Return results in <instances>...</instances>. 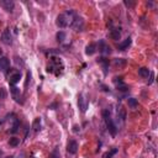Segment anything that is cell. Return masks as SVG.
<instances>
[{
	"label": "cell",
	"instance_id": "1",
	"mask_svg": "<svg viewBox=\"0 0 158 158\" xmlns=\"http://www.w3.org/2000/svg\"><path fill=\"white\" fill-rule=\"evenodd\" d=\"M74 19H76L74 13L71 11V10H68V11L62 13V14H59L58 16H57L56 24H57V26H58V27L64 29V27H67V26H72Z\"/></svg>",
	"mask_w": 158,
	"mask_h": 158
},
{
	"label": "cell",
	"instance_id": "2",
	"mask_svg": "<svg viewBox=\"0 0 158 158\" xmlns=\"http://www.w3.org/2000/svg\"><path fill=\"white\" fill-rule=\"evenodd\" d=\"M1 42L4 45L6 46H10L13 43V37H11V32H10V29H5L1 34V37H0Z\"/></svg>",
	"mask_w": 158,
	"mask_h": 158
},
{
	"label": "cell",
	"instance_id": "3",
	"mask_svg": "<svg viewBox=\"0 0 158 158\" xmlns=\"http://www.w3.org/2000/svg\"><path fill=\"white\" fill-rule=\"evenodd\" d=\"M78 105H79V109H80L82 113H85V111H87L89 101H88V99L85 98V95H84V94H80V95L78 96Z\"/></svg>",
	"mask_w": 158,
	"mask_h": 158
},
{
	"label": "cell",
	"instance_id": "4",
	"mask_svg": "<svg viewBox=\"0 0 158 158\" xmlns=\"http://www.w3.org/2000/svg\"><path fill=\"white\" fill-rule=\"evenodd\" d=\"M0 6H1L4 10H6L8 13H11L14 10L15 4L13 0H0Z\"/></svg>",
	"mask_w": 158,
	"mask_h": 158
},
{
	"label": "cell",
	"instance_id": "5",
	"mask_svg": "<svg viewBox=\"0 0 158 158\" xmlns=\"http://www.w3.org/2000/svg\"><path fill=\"white\" fill-rule=\"evenodd\" d=\"M105 122H106L108 130L110 131V134H111L113 136H115V135H116V131H117V129H116V126H115V124H114L113 119L109 116V117H106V119H105Z\"/></svg>",
	"mask_w": 158,
	"mask_h": 158
},
{
	"label": "cell",
	"instance_id": "6",
	"mask_svg": "<svg viewBox=\"0 0 158 158\" xmlns=\"http://www.w3.org/2000/svg\"><path fill=\"white\" fill-rule=\"evenodd\" d=\"M20 79H21V73L17 72V71H14L13 74L9 76V83L11 84V85H14V84L20 82Z\"/></svg>",
	"mask_w": 158,
	"mask_h": 158
},
{
	"label": "cell",
	"instance_id": "7",
	"mask_svg": "<svg viewBox=\"0 0 158 158\" xmlns=\"http://www.w3.org/2000/svg\"><path fill=\"white\" fill-rule=\"evenodd\" d=\"M114 83H115V85L117 87L119 90H121V92H127V90H129V87L122 82V79H121V78H117V77H116V78L114 79Z\"/></svg>",
	"mask_w": 158,
	"mask_h": 158
},
{
	"label": "cell",
	"instance_id": "8",
	"mask_svg": "<svg viewBox=\"0 0 158 158\" xmlns=\"http://www.w3.org/2000/svg\"><path fill=\"white\" fill-rule=\"evenodd\" d=\"M67 151L69 152L71 155H76L77 151H78V143H77V141H74V140L69 141V143H68V146H67Z\"/></svg>",
	"mask_w": 158,
	"mask_h": 158
},
{
	"label": "cell",
	"instance_id": "9",
	"mask_svg": "<svg viewBox=\"0 0 158 158\" xmlns=\"http://www.w3.org/2000/svg\"><path fill=\"white\" fill-rule=\"evenodd\" d=\"M83 26H84V22L80 17H76L74 21H73V24H72V27L74 29V31H82Z\"/></svg>",
	"mask_w": 158,
	"mask_h": 158
},
{
	"label": "cell",
	"instance_id": "10",
	"mask_svg": "<svg viewBox=\"0 0 158 158\" xmlns=\"http://www.w3.org/2000/svg\"><path fill=\"white\" fill-rule=\"evenodd\" d=\"M10 66V61L6 57H1L0 58V71H6Z\"/></svg>",
	"mask_w": 158,
	"mask_h": 158
},
{
	"label": "cell",
	"instance_id": "11",
	"mask_svg": "<svg viewBox=\"0 0 158 158\" xmlns=\"http://www.w3.org/2000/svg\"><path fill=\"white\" fill-rule=\"evenodd\" d=\"M96 52V45L95 43H90V45H88L87 46V48H85V53L88 56H93L94 53Z\"/></svg>",
	"mask_w": 158,
	"mask_h": 158
},
{
	"label": "cell",
	"instance_id": "12",
	"mask_svg": "<svg viewBox=\"0 0 158 158\" xmlns=\"http://www.w3.org/2000/svg\"><path fill=\"white\" fill-rule=\"evenodd\" d=\"M131 45V38L129 37V38H126L124 42H121V43L119 45V50H121V51H125L127 47Z\"/></svg>",
	"mask_w": 158,
	"mask_h": 158
},
{
	"label": "cell",
	"instance_id": "13",
	"mask_svg": "<svg viewBox=\"0 0 158 158\" xmlns=\"http://www.w3.org/2000/svg\"><path fill=\"white\" fill-rule=\"evenodd\" d=\"M150 71H148V68H146V67H142V68H140L138 69V74L142 77V78H148V76H150Z\"/></svg>",
	"mask_w": 158,
	"mask_h": 158
},
{
	"label": "cell",
	"instance_id": "14",
	"mask_svg": "<svg viewBox=\"0 0 158 158\" xmlns=\"http://www.w3.org/2000/svg\"><path fill=\"white\" fill-rule=\"evenodd\" d=\"M99 50L101 51V52H104V53H110V52H111V48H110L109 46L105 45V42H104V41H100V47H99Z\"/></svg>",
	"mask_w": 158,
	"mask_h": 158
},
{
	"label": "cell",
	"instance_id": "15",
	"mask_svg": "<svg viewBox=\"0 0 158 158\" xmlns=\"http://www.w3.org/2000/svg\"><path fill=\"white\" fill-rule=\"evenodd\" d=\"M19 127H20V121H19V119H14V124H13V126L10 129V132L11 134H15V132H17V130H19Z\"/></svg>",
	"mask_w": 158,
	"mask_h": 158
},
{
	"label": "cell",
	"instance_id": "16",
	"mask_svg": "<svg viewBox=\"0 0 158 158\" xmlns=\"http://www.w3.org/2000/svg\"><path fill=\"white\" fill-rule=\"evenodd\" d=\"M32 129L35 131H38L41 129V119L40 117H36L34 120V122H32Z\"/></svg>",
	"mask_w": 158,
	"mask_h": 158
},
{
	"label": "cell",
	"instance_id": "17",
	"mask_svg": "<svg viewBox=\"0 0 158 158\" xmlns=\"http://www.w3.org/2000/svg\"><path fill=\"white\" fill-rule=\"evenodd\" d=\"M11 94H13V96L15 98V100H16V101H20V100H19V96H20V89H19V88L13 87V88H11Z\"/></svg>",
	"mask_w": 158,
	"mask_h": 158
},
{
	"label": "cell",
	"instance_id": "18",
	"mask_svg": "<svg viewBox=\"0 0 158 158\" xmlns=\"http://www.w3.org/2000/svg\"><path fill=\"white\" fill-rule=\"evenodd\" d=\"M120 36H121V32L119 29H113L111 30V37L113 40H120Z\"/></svg>",
	"mask_w": 158,
	"mask_h": 158
},
{
	"label": "cell",
	"instance_id": "19",
	"mask_svg": "<svg viewBox=\"0 0 158 158\" xmlns=\"http://www.w3.org/2000/svg\"><path fill=\"white\" fill-rule=\"evenodd\" d=\"M9 145L11 146V147H17V146L20 145V138H17V137L10 138V140H9Z\"/></svg>",
	"mask_w": 158,
	"mask_h": 158
},
{
	"label": "cell",
	"instance_id": "20",
	"mask_svg": "<svg viewBox=\"0 0 158 158\" xmlns=\"http://www.w3.org/2000/svg\"><path fill=\"white\" fill-rule=\"evenodd\" d=\"M127 103H129V106H131L132 109L137 108V105H138V101H137V100H136L135 98H130V99L127 100Z\"/></svg>",
	"mask_w": 158,
	"mask_h": 158
},
{
	"label": "cell",
	"instance_id": "21",
	"mask_svg": "<svg viewBox=\"0 0 158 158\" xmlns=\"http://www.w3.org/2000/svg\"><path fill=\"white\" fill-rule=\"evenodd\" d=\"M66 40V34L63 32V31H59L58 34H57V41L58 42H63Z\"/></svg>",
	"mask_w": 158,
	"mask_h": 158
},
{
	"label": "cell",
	"instance_id": "22",
	"mask_svg": "<svg viewBox=\"0 0 158 158\" xmlns=\"http://www.w3.org/2000/svg\"><path fill=\"white\" fill-rule=\"evenodd\" d=\"M116 152H117V148H113L110 152H106V153L104 155V158H111L115 153H116Z\"/></svg>",
	"mask_w": 158,
	"mask_h": 158
},
{
	"label": "cell",
	"instance_id": "23",
	"mask_svg": "<svg viewBox=\"0 0 158 158\" xmlns=\"http://www.w3.org/2000/svg\"><path fill=\"white\" fill-rule=\"evenodd\" d=\"M51 158H59V148H58V147H56V148L52 151Z\"/></svg>",
	"mask_w": 158,
	"mask_h": 158
},
{
	"label": "cell",
	"instance_id": "24",
	"mask_svg": "<svg viewBox=\"0 0 158 158\" xmlns=\"http://www.w3.org/2000/svg\"><path fill=\"white\" fill-rule=\"evenodd\" d=\"M115 64L119 66V67H124L126 64V61L122 59V58H117V59H115Z\"/></svg>",
	"mask_w": 158,
	"mask_h": 158
},
{
	"label": "cell",
	"instance_id": "25",
	"mask_svg": "<svg viewBox=\"0 0 158 158\" xmlns=\"http://www.w3.org/2000/svg\"><path fill=\"white\" fill-rule=\"evenodd\" d=\"M99 62H100V63H103L104 69H105V72H106V68H108V64H109V61H108V59H105V58H100Z\"/></svg>",
	"mask_w": 158,
	"mask_h": 158
},
{
	"label": "cell",
	"instance_id": "26",
	"mask_svg": "<svg viewBox=\"0 0 158 158\" xmlns=\"http://www.w3.org/2000/svg\"><path fill=\"white\" fill-rule=\"evenodd\" d=\"M6 98V92L4 89H0V99H5Z\"/></svg>",
	"mask_w": 158,
	"mask_h": 158
},
{
	"label": "cell",
	"instance_id": "27",
	"mask_svg": "<svg viewBox=\"0 0 158 158\" xmlns=\"http://www.w3.org/2000/svg\"><path fill=\"white\" fill-rule=\"evenodd\" d=\"M150 76H151V78H150V80H148V85H151V84L152 83H153V78H155V74H153V73H150Z\"/></svg>",
	"mask_w": 158,
	"mask_h": 158
},
{
	"label": "cell",
	"instance_id": "28",
	"mask_svg": "<svg viewBox=\"0 0 158 158\" xmlns=\"http://www.w3.org/2000/svg\"><path fill=\"white\" fill-rule=\"evenodd\" d=\"M74 132H78V126H74Z\"/></svg>",
	"mask_w": 158,
	"mask_h": 158
},
{
	"label": "cell",
	"instance_id": "29",
	"mask_svg": "<svg viewBox=\"0 0 158 158\" xmlns=\"http://www.w3.org/2000/svg\"><path fill=\"white\" fill-rule=\"evenodd\" d=\"M6 158H14V157H13V156H9V157H6Z\"/></svg>",
	"mask_w": 158,
	"mask_h": 158
},
{
	"label": "cell",
	"instance_id": "30",
	"mask_svg": "<svg viewBox=\"0 0 158 158\" xmlns=\"http://www.w3.org/2000/svg\"><path fill=\"white\" fill-rule=\"evenodd\" d=\"M1 125H3V122H1V121H0V127H1Z\"/></svg>",
	"mask_w": 158,
	"mask_h": 158
},
{
	"label": "cell",
	"instance_id": "31",
	"mask_svg": "<svg viewBox=\"0 0 158 158\" xmlns=\"http://www.w3.org/2000/svg\"><path fill=\"white\" fill-rule=\"evenodd\" d=\"M0 55H1V50H0Z\"/></svg>",
	"mask_w": 158,
	"mask_h": 158
}]
</instances>
